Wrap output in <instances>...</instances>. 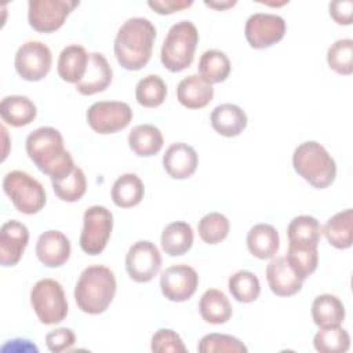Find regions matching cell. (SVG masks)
Here are the masks:
<instances>
[{
    "mask_svg": "<svg viewBox=\"0 0 353 353\" xmlns=\"http://www.w3.org/2000/svg\"><path fill=\"white\" fill-rule=\"evenodd\" d=\"M26 153L34 165L51 181L69 175L74 165L73 157L63 146L61 132L54 127H40L26 138Z\"/></svg>",
    "mask_w": 353,
    "mask_h": 353,
    "instance_id": "6da1fadb",
    "label": "cell"
},
{
    "mask_svg": "<svg viewBox=\"0 0 353 353\" xmlns=\"http://www.w3.org/2000/svg\"><path fill=\"white\" fill-rule=\"evenodd\" d=\"M156 40L154 25L142 17L127 19L114 37L113 51L117 62L125 70H139L152 57Z\"/></svg>",
    "mask_w": 353,
    "mask_h": 353,
    "instance_id": "7a4b0ae2",
    "label": "cell"
},
{
    "mask_svg": "<svg viewBox=\"0 0 353 353\" xmlns=\"http://www.w3.org/2000/svg\"><path fill=\"white\" fill-rule=\"evenodd\" d=\"M116 277L102 265L85 268L74 287V301L79 309L87 314H101L112 303L116 295Z\"/></svg>",
    "mask_w": 353,
    "mask_h": 353,
    "instance_id": "3957f363",
    "label": "cell"
},
{
    "mask_svg": "<svg viewBox=\"0 0 353 353\" xmlns=\"http://www.w3.org/2000/svg\"><path fill=\"white\" fill-rule=\"evenodd\" d=\"M292 165L295 172L316 189L328 188L336 176L335 160L316 141H306L295 148Z\"/></svg>",
    "mask_w": 353,
    "mask_h": 353,
    "instance_id": "277c9868",
    "label": "cell"
},
{
    "mask_svg": "<svg viewBox=\"0 0 353 353\" xmlns=\"http://www.w3.org/2000/svg\"><path fill=\"white\" fill-rule=\"evenodd\" d=\"M197 43L199 32L193 22L183 19L174 23L161 46V63L170 72L176 73L185 70L194 59Z\"/></svg>",
    "mask_w": 353,
    "mask_h": 353,
    "instance_id": "5b68a950",
    "label": "cell"
},
{
    "mask_svg": "<svg viewBox=\"0 0 353 353\" xmlns=\"http://www.w3.org/2000/svg\"><path fill=\"white\" fill-rule=\"evenodd\" d=\"M3 190L12 205L25 215L40 212L47 201L43 185L21 170H14L4 175Z\"/></svg>",
    "mask_w": 353,
    "mask_h": 353,
    "instance_id": "8992f818",
    "label": "cell"
},
{
    "mask_svg": "<svg viewBox=\"0 0 353 353\" xmlns=\"http://www.w3.org/2000/svg\"><path fill=\"white\" fill-rule=\"evenodd\" d=\"M30 305L46 325L61 323L68 316V301L62 285L54 279H41L30 290Z\"/></svg>",
    "mask_w": 353,
    "mask_h": 353,
    "instance_id": "52a82bcc",
    "label": "cell"
},
{
    "mask_svg": "<svg viewBox=\"0 0 353 353\" xmlns=\"http://www.w3.org/2000/svg\"><path fill=\"white\" fill-rule=\"evenodd\" d=\"M113 229V215L103 205H91L83 215L80 248L88 255H99L108 245Z\"/></svg>",
    "mask_w": 353,
    "mask_h": 353,
    "instance_id": "ba28073f",
    "label": "cell"
},
{
    "mask_svg": "<svg viewBox=\"0 0 353 353\" xmlns=\"http://www.w3.org/2000/svg\"><path fill=\"white\" fill-rule=\"evenodd\" d=\"M76 0H30L28 3V21L33 30L52 33L58 30L79 6Z\"/></svg>",
    "mask_w": 353,
    "mask_h": 353,
    "instance_id": "9c48e42d",
    "label": "cell"
},
{
    "mask_svg": "<svg viewBox=\"0 0 353 353\" xmlns=\"http://www.w3.org/2000/svg\"><path fill=\"white\" fill-rule=\"evenodd\" d=\"M87 123L92 131L106 135L124 130L132 120V109L121 101H99L87 110Z\"/></svg>",
    "mask_w": 353,
    "mask_h": 353,
    "instance_id": "30bf717a",
    "label": "cell"
},
{
    "mask_svg": "<svg viewBox=\"0 0 353 353\" xmlns=\"http://www.w3.org/2000/svg\"><path fill=\"white\" fill-rule=\"evenodd\" d=\"M51 65V50L44 43L34 40L23 43L14 58L17 73L26 81H40L48 74Z\"/></svg>",
    "mask_w": 353,
    "mask_h": 353,
    "instance_id": "8fae6325",
    "label": "cell"
},
{
    "mask_svg": "<svg viewBox=\"0 0 353 353\" xmlns=\"http://www.w3.org/2000/svg\"><path fill=\"white\" fill-rule=\"evenodd\" d=\"M285 21L283 17L269 12H255L248 17L244 34L248 44L256 50H265L279 43L285 34Z\"/></svg>",
    "mask_w": 353,
    "mask_h": 353,
    "instance_id": "7c38bea8",
    "label": "cell"
},
{
    "mask_svg": "<svg viewBox=\"0 0 353 353\" xmlns=\"http://www.w3.org/2000/svg\"><path fill=\"white\" fill-rule=\"evenodd\" d=\"M161 268V254L149 240L134 243L125 255V269L135 283H148L154 279Z\"/></svg>",
    "mask_w": 353,
    "mask_h": 353,
    "instance_id": "4fadbf2b",
    "label": "cell"
},
{
    "mask_svg": "<svg viewBox=\"0 0 353 353\" xmlns=\"http://www.w3.org/2000/svg\"><path fill=\"white\" fill-rule=\"evenodd\" d=\"M199 285V274L189 265H172L160 276L163 295L171 302H185L190 299Z\"/></svg>",
    "mask_w": 353,
    "mask_h": 353,
    "instance_id": "5bb4252c",
    "label": "cell"
},
{
    "mask_svg": "<svg viewBox=\"0 0 353 353\" xmlns=\"http://www.w3.org/2000/svg\"><path fill=\"white\" fill-rule=\"evenodd\" d=\"M29 243L28 228L17 219L7 221L0 228V263L4 268L15 266Z\"/></svg>",
    "mask_w": 353,
    "mask_h": 353,
    "instance_id": "9a60e30c",
    "label": "cell"
},
{
    "mask_svg": "<svg viewBox=\"0 0 353 353\" xmlns=\"http://www.w3.org/2000/svg\"><path fill=\"white\" fill-rule=\"evenodd\" d=\"M70 241L59 230L50 229L41 233L36 243V255L47 268H59L70 256Z\"/></svg>",
    "mask_w": 353,
    "mask_h": 353,
    "instance_id": "2e32d148",
    "label": "cell"
},
{
    "mask_svg": "<svg viewBox=\"0 0 353 353\" xmlns=\"http://www.w3.org/2000/svg\"><path fill=\"white\" fill-rule=\"evenodd\" d=\"M199 165V154L193 146L185 142L170 145L163 156V167L174 179H186L192 176Z\"/></svg>",
    "mask_w": 353,
    "mask_h": 353,
    "instance_id": "e0dca14e",
    "label": "cell"
},
{
    "mask_svg": "<svg viewBox=\"0 0 353 353\" xmlns=\"http://www.w3.org/2000/svg\"><path fill=\"white\" fill-rule=\"evenodd\" d=\"M266 280L277 296H292L302 288L303 280L292 270L285 256L273 258L266 266Z\"/></svg>",
    "mask_w": 353,
    "mask_h": 353,
    "instance_id": "ac0fdd59",
    "label": "cell"
},
{
    "mask_svg": "<svg viewBox=\"0 0 353 353\" xmlns=\"http://www.w3.org/2000/svg\"><path fill=\"white\" fill-rule=\"evenodd\" d=\"M113 79V70L101 52H90L87 72L80 83L76 84L77 92L81 95H94L105 91Z\"/></svg>",
    "mask_w": 353,
    "mask_h": 353,
    "instance_id": "d6986e66",
    "label": "cell"
},
{
    "mask_svg": "<svg viewBox=\"0 0 353 353\" xmlns=\"http://www.w3.org/2000/svg\"><path fill=\"white\" fill-rule=\"evenodd\" d=\"M210 123L219 135L232 138L245 130L248 119L240 106L234 103H221L211 112Z\"/></svg>",
    "mask_w": 353,
    "mask_h": 353,
    "instance_id": "ffe728a7",
    "label": "cell"
},
{
    "mask_svg": "<svg viewBox=\"0 0 353 353\" xmlns=\"http://www.w3.org/2000/svg\"><path fill=\"white\" fill-rule=\"evenodd\" d=\"M90 61V54L85 51V48L80 44H70L66 46L57 62V70L59 77L72 84H77L83 80L87 66Z\"/></svg>",
    "mask_w": 353,
    "mask_h": 353,
    "instance_id": "44dd1931",
    "label": "cell"
},
{
    "mask_svg": "<svg viewBox=\"0 0 353 353\" xmlns=\"http://www.w3.org/2000/svg\"><path fill=\"white\" fill-rule=\"evenodd\" d=\"M176 98L188 109H203L212 101L214 88L199 74H190L179 81Z\"/></svg>",
    "mask_w": 353,
    "mask_h": 353,
    "instance_id": "7402d4cb",
    "label": "cell"
},
{
    "mask_svg": "<svg viewBox=\"0 0 353 353\" xmlns=\"http://www.w3.org/2000/svg\"><path fill=\"white\" fill-rule=\"evenodd\" d=\"M247 248L258 259L273 258L280 248L279 232L269 223L254 225L247 234Z\"/></svg>",
    "mask_w": 353,
    "mask_h": 353,
    "instance_id": "603a6c76",
    "label": "cell"
},
{
    "mask_svg": "<svg viewBox=\"0 0 353 353\" xmlns=\"http://www.w3.org/2000/svg\"><path fill=\"white\" fill-rule=\"evenodd\" d=\"M37 114L36 105L25 95H8L0 102L1 120L11 127H25Z\"/></svg>",
    "mask_w": 353,
    "mask_h": 353,
    "instance_id": "cb8c5ba5",
    "label": "cell"
},
{
    "mask_svg": "<svg viewBox=\"0 0 353 353\" xmlns=\"http://www.w3.org/2000/svg\"><path fill=\"white\" fill-rule=\"evenodd\" d=\"M164 145L161 131L153 124L135 125L128 134V146L138 157L157 154Z\"/></svg>",
    "mask_w": 353,
    "mask_h": 353,
    "instance_id": "d4e9b609",
    "label": "cell"
},
{
    "mask_svg": "<svg viewBox=\"0 0 353 353\" xmlns=\"http://www.w3.org/2000/svg\"><path fill=\"white\" fill-rule=\"evenodd\" d=\"M199 312L205 323L225 324L232 317V305L222 291L210 288L200 298Z\"/></svg>",
    "mask_w": 353,
    "mask_h": 353,
    "instance_id": "484cf974",
    "label": "cell"
},
{
    "mask_svg": "<svg viewBox=\"0 0 353 353\" xmlns=\"http://www.w3.org/2000/svg\"><path fill=\"white\" fill-rule=\"evenodd\" d=\"M323 233L328 243L338 248L346 250L352 247L353 241V211L346 208L332 215L324 225Z\"/></svg>",
    "mask_w": 353,
    "mask_h": 353,
    "instance_id": "4316f807",
    "label": "cell"
},
{
    "mask_svg": "<svg viewBox=\"0 0 353 353\" xmlns=\"http://www.w3.org/2000/svg\"><path fill=\"white\" fill-rule=\"evenodd\" d=\"M312 319L320 328L341 325L345 319V306L338 296L321 294L312 303Z\"/></svg>",
    "mask_w": 353,
    "mask_h": 353,
    "instance_id": "83f0119b",
    "label": "cell"
},
{
    "mask_svg": "<svg viewBox=\"0 0 353 353\" xmlns=\"http://www.w3.org/2000/svg\"><path fill=\"white\" fill-rule=\"evenodd\" d=\"M112 200L120 208L138 205L145 194V186L137 174L127 172L120 175L112 186Z\"/></svg>",
    "mask_w": 353,
    "mask_h": 353,
    "instance_id": "f1b7e54d",
    "label": "cell"
},
{
    "mask_svg": "<svg viewBox=\"0 0 353 353\" xmlns=\"http://www.w3.org/2000/svg\"><path fill=\"white\" fill-rule=\"evenodd\" d=\"M193 245L192 226L183 221L167 225L161 232V248L170 256H181Z\"/></svg>",
    "mask_w": 353,
    "mask_h": 353,
    "instance_id": "f546056e",
    "label": "cell"
},
{
    "mask_svg": "<svg viewBox=\"0 0 353 353\" xmlns=\"http://www.w3.org/2000/svg\"><path fill=\"white\" fill-rule=\"evenodd\" d=\"M323 234V228L320 222L310 215L295 216L288 228L287 236L290 244L302 247H317Z\"/></svg>",
    "mask_w": 353,
    "mask_h": 353,
    "instance_id": "4dcf8cb0",
    "label": "cell"
},
{
    "mask_svg": "<svg viewBox=\"0 0 353 353\" xmlns=\"http://www.w3.org/2000/svg\"><path fill=\"white\" fill-rule=\"evenodd\" d=\"M230 61L225 52L219 50H207L199 61V76L208 84L225 81L230 74Z\"/></svg>",
    "mask_w": 353,
    "mask_h": 353,
    "instance_id": "1f68e13d",
    "label": "cell"
},
{
    "mask_svg": "<svg viewBox=\"0 0 353 353\" xmlns=\"http://www.w3.org/2000/svg\"><path fill=\"white\" fill-rule=\"evenodd\" d=\"M167 97V85L157 74H148L142 77L135 87L137 102L143 108H157Z\"/></svg>",
    "mask_w": 353,
    "mask_h": 353,
    "instance_id": "d6a6232c",
    "label": "cell"
},
{
    "mask_svg": "<svg viewBox=\"0 0 353 353\" xmlns=\"http://www.w3.org/2000/svg\"><path fill=\"white\" fill-rule=\"evenodd\" d=\"M228 287L232 296L241 303H251L256 301L261 294V283L250 270H239L232 274L229 277Z\"/></svg>",
    "mask_w": 353,
    "mask_h": 353,
    "instance_id": "836d02e7",
    "label": "cell"
},
{
    "mask_svg": "<svg viewBox=\"0 0 353 353\" xmlns=\"http://www.w3.org/2000/svg\"><path fill=\"white\" fill-rule=\"evenodd\" d=\"M54 193L57 197L66 203L79 201L87 190V179L80 167H74L73 171L57 181H51Z\"/></svg>",
    "mask_w": 353,
    "mask_h": 353,
    "instance_id": "e575fe53",
    "label": "cell"
},
{
    "mask_svg": "<svg viewBox=\"0 0 353 353\" xmlns=\"http://www.w3.org/2000/svg\"><path fill=\"white\" fill-rule=\"evenodd\" d=\"M287 262L292 270L302 279H307L314 273L319 265V251L317 247H302L295 244H288V251L285 256Z\"/></svg>",
    "mask_w": 353,
    "mask_h": 353,
    "instance_id": "d590c367",
    "label": "cell"
},
{
    "mask_svg": "<svg viewBox=\"0 0 353 353\" xmlns=\"http://www.w3.org/2000/svg\"><path fill=\"white\" fill-rule=\"evenodd\" d=\"M313 345L321 353H345L350 347V336L341 325L320 328L313 338Z\"/></svg>",
    "mask_w": 353,
    "mask_h": 353,
    "instance_id": "8d00e7d4",
    "label": "cell"
},
{
    "mask_svg": "<svg viewBox=\"0 0 353 353\" xmlns=\"http://www.w3.org/2000/svg\"><path fill=\"white\" fill-rule=\"evenodd\" d=\"M230 230L229 219L221 212H208L205 214L197 225V232L200 239L210 245L223 241Z\"/></svg>",
    "mask_w": 353,
    "mask_h": 353,
    "instance_id": "74e56055",
    "label": "cell"
},
{
    "mask_svg": "<svg viewBox=\"0 0 353 353\" xmlns=\"http://www.w3.org/2000/svg\"><path fill=\"white\" fill-rule=\"evenodd\" d=\"M327 63L338 74L349 76L353 72V40L339 39L327 51Z\"/></svg>",
    "mask_w": 353,
    "mask_h": 353,
    "instance_id": "f35d334b",
    "label": "cell"
},
{
    "mask_svg": "<svg viewBox=\"0 0 353 353\" xmlns=\"http://www.w3.org/2000/svg\"><path fill=\"white\" fill-rule=\"evenodd\" d=\"M200 353H215V352H232V353H247V346L236 336L226 334H207L197 345Z\"/></svg>",
    "mask_w": 353,
    "mask_h": 353,
    "instance_id": "ab89813d",
    "label": "cell"
},
{
    "mask_svg": "<svg viewBox=\"0 0 353 353\" xmlns=\"http://www.w3.org/2000/svg\"><path fill=\"white\" fill-rule=\"evenodd\" d=\"M150 349L154 353H185L188 350L182 338L170 328H160L154 332L152 336Z\"/></svg>",
    "mask_w": 353,
    "mask_h": 353,
    "instance_id": "60d3db41",
    "label": "cell"
},
{
    "mask_svg": "<svg viewBox=\"0 0 353 353\" xmlns=\"http://www.w3.org/2000/svg\"><path fill=\"white\" fill-rule=\"evenodd\" d=\"M46 343L50 352L61 353L69 350L76 343V335L70 328H57L46 335Z\"/></svg>",
    "mask_w": 353,
    "mask_h": 353,
    "instance_id": "b9f144b4",
    "label": "cell"
},
{
    "mask_svg": "<svg viewBox=\"0 0 353 353\" xmlns=\"http://www.w3.org/2000/svg\"><path fill=\"white\" fill-rule=\"evenodd\" d=\"M193 4L192 0H149L148 6L160 15H170Z\"/></svg>",
    "mask_w": 353,
    "mask_h": 353,
    "instance_id": "7bdbcfd3",
    "label": "cell"
},
{
    "mask_svg": "<svg viewBox=\"0 0 353 353\" xmlns=\"http://www.w3.org/2000/svg\"><path fill=\"white\" fill-rule=\"evenodd\" d=\"M328 10H330V17L338 25H350L352 23L353 1H350V0L332 1V3H330Z\"/></svg>",
    "mask_w": 353,
    "mask_h": 353,
    "instance_id": "ee69618b",
    "label": "cell"
},
{
    "mask_svg": "<svg viewBox=\"0 0 353 353\" xmlns=\"http://www.w3.org/2000/svg\"><path fill=\"white\" fill-rule=\"evenodd\" d=\"M205 6L211 7V8H215L218 11H222V10H226V8H230L236 4V1H204Z\"/></svg>",
    "mask_w": 353,
    "mask_h": 353,
    "instance_id": "f6af8a7d",
    "label": "cell"
}]
</instances>
